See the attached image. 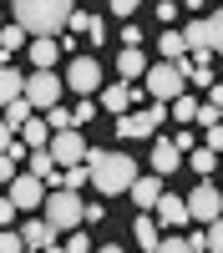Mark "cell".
<instances>
[{
  "mask_svg": "<svg viewBox=\"0 0 223 253\" xmlns=\"http://www.w3.org/2000/svg\"><path fill=\"white\" fill-rule=\"evenodd\" d=\"M46 142H51V126H46V117H31L26 126H20V147H26V152H41Z\"/></svg>",
  "mask_w": 223,
  "mask_h": 253,
  "instance_id": "18",
  "label": "cell"
},
{
  "mask_svg": "<svg viewBox=\"0 0 223 253\" xmlns=\"http://www.w3.org/2000/svg\"><path fill=\"white\" fill-rule=\"evenodd\" d=\"M41 208H46V218H41V223H46L51 233H61V228H71V233H76V228H81V213H87L81 193H66V187L46 193V203H41Z\"/></svg>",
  "mask_w": 223,
  "mask_h": 253,
  "instance_id": "4",
  "label": "cell"
},
{
  "mask_svg": "<svg viewBox=\"0 0 223 253\" xmlns=\"http://www.w3.org/2000/svg\"><path fill=\"white\" fill-rule=\"evenodd\" d=\"M87 172H91V187H96V198H117V193H127V187L137 182V162L127 152H117V147H107V152H87Z\"/></svg>",
  "mask_w": 223,
  "mask_h": 253,
  "instance_id": "2",
  "label": "cell"
},
{
  "mask_svg": "<svg viewBox=\"0 0 223 253\" xmlns=\"http://www.w3.org/2000/svg\"><path fill=\"white\" fill-rule=\"evenodd\" d=\"M31 66L36 71H56V56H61V46H56V41H31Z\"/></svg>",
  "mask_w": 223,
  "mask_h": 253,
  "instance_id": "21",
  "label": "cell"
},
{
  "mask_svg": "<svg viewBox=\"0 0 223 253\" xmlns=\"http://www.w3.org/2000/svg\"><path fill=\"white\" fill-rule=\"evenodd\" d=\"M157 51H162V61H173V66H178V61L188 56V46H182V31H162V36H157Z\"/></svg>",
  "mask_w": 223,
  "mask_h": 253,
  "instance_id": "24",
  "label": "cell"
},
{
  "mask_svg": "<svg viewBox=\"0 0 223 253\" xmlns=\"http://www.w3.org/2000/svg\"><path fill=\"white\" fill-rule=\"evenodd\" d=\"M71 10H76L71 0H15V15H10V20H15L31 41H61Z\"/></svg>",
  "mask_w": 223,
  "mask_h": 253,
  "instance_id": "1",
  "label": "cell"
},
{
  "mask_svg": "<svg viewBox=\"0 0 223 253\" xmlns=\"http://www.w3.org/2000/svg\"><path fill=\"white\" fill-rule=\"evenodd\" d=\"M188 167H193L198 177H213V167H218V157L208 152V147H193V152H188Z\"/></svg>",
  "mask_w": 223,
  "mask_h": 253,
  "instance_id": "26",
  "label": "cell"
},
{
  "mask_svg": "<svg viewBox=\"0 0 223 253\" xmlns=\"http://www.w3.org/2000/svg\"><path fill=\"white\" fill-rule=\"evenodd\" d=\"M203 31H208V56H223V5L203 10Z\"/></svg>",
  "mask_w": 223,
  "mask_h": 253,
  "instance_id": "22",
  "label": "cell"
},
{
  "mask_svg": "<svg viewBox=\"0 0 223 253\" xmlns=\"http://www.w3.org/2000/svg\"><path fill=\"white\" fill-rule=\"evenodd\" d=\"M46 152H51V162L61 167V172H66V167H81V162H87V152H91V147H87V137H81L76 126H71V132H56V137L46 142Z\"/></svg>",
  "mask_w": 223,
  "mask_h": 253,
  "instance_id": "7",
  "label": "cell"
},
{
  "mask_svg": "<svg viewBox=\"0 0 223 253\" xmlns=\"http://www.w3.org/2000/svg\"><path fill=\"white\" fill-rule=\"evenodd\" d=\"M218 193H223V187H218Z\"/></svg>",
  "mask_w": 223,
  "mask_h": 253,
  "instance_id": "48",
  "label": "cell"
},
{
  "mask_svg": "<svg viewBox=\"0 0 223 253\" xmlns=\"http://www.w3.org/2000/svg\"><path fill=\"white\" fill-rule=\"evenodd\" d=\"M96 117V101L87 96V101H76V107H71V126H81V122H91Z\"/></svg>",
  "mask_w": 223,
  "mask_h": 253,
  "instance_id": "32",
  "label": "cell"
},
{
  "mask_svg": "<svg viewBox=\"0 0 223 253\" xmlns=\"http://www.w3.org/2000/svg\"><path fill=\"white\" fill-rule=\"evenodd\" d=\"M61 81H66L76 96H96L101 91V61L96 56H71V66H66Z\"/></svg>",
  "mask_w": 223,
  "mask_h": 253,
  "instance_id": "8",
  "label": "cell"
},
{
  "mask_svg": "<svg viewBox=\"0 0 223 253\" xmlns=\"http://www.w3.org/2000/svg\"><path fill=\"white\" fill-rule=\"evenodd\" d=\"M178 167H182L178 142H157V147H152V172H157V177H168V172H178Z\"/></svg>",
  "mask_w": 223,
  "mask_h": 253,
  "instance_id": "16",
  "label": "cell"
},
{
  "mask_svg": "<svg viewBox=\"0 0 223 253\" xmlns=\"http://www.w3.org/2000/svg\"><path fill=\"white\" fill-rule=\"evenodd\" d=\"M46 253H66V248H56V243H51V248H46Z\"/></svg>",
  "mask_w": 223,
  "mask_h": 253,
  "instance_id": "46",
  "label": "cell"
},
{
  "mask_svg": "<svg viewBox=\"0 0 223 253\" xmlns=\"http://www.w3.org/2000/svg\"><path fill=\"white\" fill-rule=\"evenodd\" d=\"M0 253H26V243H20L15 228H10V233H0Z\"/></svg>",
  "mask_w": 223,
  "mask_h": 253,
  "instance_id": "35",
  "label": "cell"
},
{
  "mask_svg": "<svg viewBox=\"0 0 223 253\" xmlns=\"http://www.w3.org/2000/svg\"><path fill=\"white\" fill-rule=\"evenodd\" d=\"M61 96H66V81H61L56 71H31V76H26V101H31V112L61 107Z\"/></svg>",
  "mask_w": 223,
  "mask_h": 253,
  "instance_id": "5",
  "label": "cell"
},
{
  "mask_svg": "<svg viewBox=\"0 0 223 253\" xmlns=\"http://www.w3.org/2000/svg\"><path fill=\"white\" fill-rule=\"evenodd\" d=\"M87 41H91V46H96V51H101V46H107V26H101V20H96V26H91V31H87Z\"/></svg>",
  "mask_w": 223,
  "mask_h": 253,
  "instance_id": "41",
  "label": "cell"
},
{
  "mask_svg": "<svg viewBox=\"0 0 223 253\" xmlns=\"http://www.w3.org/2000/svg\"><path fill=\"white\" fill-rule=\"evenodd\" d=\"M127 193H132V203H137V213H152V208L162 203V193H168V187H162V177L152 172V177H137Z\"/></svg>",
  "mask_w": 223,
  "mask_h": 253,
  "instance_id": "11",
  "label": "cell"
},
{
  "mask_svg": "<svg viewBox=\"0 0 223 253\" xmlns=\"http://www.w3.org/2000/svg\"><path fill=\"white\" fill-rule=\"evenodd\" d=\"M15 233H20V243H26V248H36V253H46V248L56 243V233H51V228L41 223V218H36V223H26V228H15Z\"/></svg>",
  "mask_w": 223,
  "mask_h": 253,
  "instance_id": "19",
  "label": "cell"
},
{
  "mask_svg": "<svg viewBox=\"0 0 223 253\" xmlns=\"http://www.w3.org/2000/svg\"><path fill=\"white\" fill-rule=\"evenodd\" d=\"M182 243H188L193 253H208V233H203V228H193V233H188V238H182Z\"/></svg>",
  "mask_w": 223,
  "mask_h": 253,
  "instance_id": "40",
  "label": "cell"
},
{
  "mask_svg": "<svg viewBox=\"0 0 223 253\" xmlns=\"http://www.w3.org/2000/svg\"><path fill=\"white\" fill-rule=\"evenodd\" d=\"M198 142H203V147H208V152L218 157V152H223V126H208V132H203Z\"/></svg>",
  "mask_w": 223,
  "mask_h": 253,
  "instance_id": "33",
  "label": "cell"
},
{
  "mask_svg": "<svg viewBox=\"0 0 223 253\" xmlns=\"http://www.w3.org/2000/svg\"><path fill=\"white\" fill-rule=\"evenodd\" d=\"M96 26V15H87V10H71V20H66V36H87Z\"/></svg>",
  "mask_w": 223,
  "mask_h": 253,
  "instance_id": "30",
  "label": "cell"
},
{
  "mask_svg": "<svg viewBox=\"0 0 223 253\" xmlns=\"http://www.w3.org/2000/svg\"><path fill=\"white\" fill-rule=\"evenodd\" d=\"M122 51H142V26H122Z\"/></svg>",
  "mask_w": 223,
  "mask_h": 253,
  "instance_id": "31",
  "label": "cell"
},
{
  "mask_svg": "<svg viewBox=\"0 0 223 253\" xmlns=\"http://www.w3.org/2000/svg\"><path fill=\"white\" fill-rule=\"evenodd\" d=\"M208 107H218V112H223V81H213V91H208Z\"/></svg>",
  "mask_w": 223,
  "mask_h": 253,
  "instance_id": "43",
  "label": "cell"
},
{
  "mask_svg": "<svg viewBox=\"0 0 223 253\" xmlns=\"http://www.w3.org/2000/svg\"><path fill=\"white\" fill-rule=\"evenodd\" d=\"M117 71H122V86H132L137 76H147V56H142V51H122L117 56Z\"/></svg>",
  "mask_w": 223,
  "mask_h": 253,
  "instance_id": "20",
  "label": "cell"
},
{
  "mask_svg": "<svg viewBox=\"0 0 223 253\" xmlns=\"http://www.w3.org/2000/svg\"><path fill=\"white\" fill-rule=\"evenodd\" d=\"M5 198L15 203V213H36V208L46 203V182H36L31 172H15V182L5 187Z\"/></svg>",
  "mask_w": 223,
  "mask_h": 253,
  "instance_id": "10",
  "label": "cell"
},
{
  "mask_svg": "<svg viewBox=\"0 0 223 253\" xmlns=\"http://www.w3.org/2000/svg\"><path fill=\"white\" fill-rule=\"evenodd\" d=\"M152 253H193V248H188V243H182V238L173 233V238H162V243H157Z\"/></svg>",
  "mask_w": 223,
  "mask_h": 253,
  "instance_id": "37",
  "label": "cell"
},
{
  "mask_svg": "<svg viewBox=\"0 0 223 253\" xmlns=\"http://www.w3.org/2000/svg\"><path fill=\"white\" fill-rule=\"evenodd\" d=\"M182 203H188V223H198V228H208V223L223 218V193H218L213 182H198Z\"/></svg>",
  "mask_w": 223,
  "mask_h": 253,
  "instance_id": "6",
  "label": "cell"
},
{
  "mask_svg": "<svg viewBox=\"0 0 223 253\" xmlns=\"http://www.w3.org/2000/svg\"><path fill=\"white\" fill-rule=\"evenodd\" d=\"M162 117H168V107H157V101H147L142 112H127V117H117V137H122V142H127V137H152Z\"/></svg>",
  "mask_w": 223,
  "mask_h": 253,
  "instance_id": "9",
  "label": "cell"
},
{
  "mask_svg": "<svg viewBox=\"0 0 223 253\" xmlns=\"http://www.w3.org/2000/svg\"><path fill=\"white\" fill-rule=\"evenodd\" d=\"M203 233H208V253H223V218H218V223H208Z\"/></svg>",
  "mask_w": 223,
  "mask_h": 253,
  "instance_id": "34",
  "label": "cell"
},
{
  "mask_svg": "<svg viewBox=\"0 0 223 253\" xmlns=\"http://www.w3.org/2000/svg\"><path fill=\"white\" fill-rule=\"evenodd\" d=\"M66 253H91V238H87V233H81V228H76V233L66 238Z\"/></svg>",
  "mask_w": 223,
  "mask_h": 253,
  "instance_id": "36",
  "label": "cell"
},
{
  "mask_svg": "<svg viewBox=\"0 0 223 253\" xmlns=\"http://www.w3.org/2000/svg\"><path fill=\"white\" fill-rule=\"evenodd\" d=\"M31 117H36V112H31V101H26V96H20V101H10V107H5V112H0V122H5V126H10V132H20V126H26Z\"/></svg>",
  "mask_w": 223,
  "mask_h": 253,
  "instance_id": "25",
  "label": "cell"
},
{
  "mask_svg": "<svg viewBox=\"0 0 223 253\" xmlns=\"http://www.w3.org/2000/svg\"><path fill=\"white\" fill-rule=\"evenodd\" d=\"M46 126H51V137L56 132H71V107H51L46 112Z\"/></svg>",
  "mask_w": 223,
  "mask_h": 253,
  "instance_id": "29",
  "label": "cell"
},
{
  "mask_svg": "<svg viewBox=\"0 0 223 253\" xmlns=\"http://www.w3.org/2000/svg\"><path fill=\"white\" fill-rule=\"evenodd\" d=\"M20 96H26V76H20L15 66H5L0 71V112H5L10 101H20Z\"/></svg>",
  "mask_w": 223,
  "mask_h": 253,
  "instance_id": "17",
  "label": "cell"
},
{
  "mask_svg": "<svg viewBox=\"0 0 223 253\" xmlns=\"http://www.w3.org/2000/svg\"><path fill=\"white\" fill-rule=\"evenodd\" d=\"M81 223H107V208H101V198H96V203H87V213H81Z\"/></svg>",
  "mask_w": 223,
  "mask_h": 253,
  "instance_id": "39",
  "label": "cell"
},
{
  "mask_svg": "<svg viewBox=\"0 0 223 253\" xmlns=\"http://www.w3.org/2000/svg\"><path fill=\"white\" fill-rule=\"evenodd\" d=\"M20 46H31V36L15 26V20H5V26H0V56H15Z\"/></svg>",
  "mask_w": 223,
  "mask_h": 253,
  "instance_id": "23",
  "label": "cell"
},
{
  "mask_svg": "<svg viewBox=\"0 0 223 253\" xmlns=\"http://www.w3.org/2000/svg\"><path fill=\"white\" fill-rule=\"evenodd\" d=\"M142 81H147V86H142V96H147V101H157V107H173V101L188 91V76H182L173 61H152Z\"/></svg>",
  "mask_w": 223,
  "mask_h": 253,
  "instance_id": "3",
  "label": "cell"
},
{
  "mask_svg": "<svg viewBox=\"0 0 223 253\" xmlns=\"http://www.w3.org/2000/svg\"><path fill=\"white\" fill-rule=\"evenodd\" d=\"M96 253H122V248H117V243H107V248H96Z\"/></svg>",
  "mask_w": 223,
  "mask_h": 253,
  "instance_id": "44",
  "label": "cell"
},
{
  "mask_svg": "<svg viewBox=\"0 0 223 253\" xmlns=\"http://www.w3.org/2000/svg\"><path fill=\"white\" fill-rule=\"evenodd\" d=\"M10 147H15V132H10V126H5V122H0V157H5V152H10Z\"/></svg>",
  "mask_w": 223,
  "mask_h": 253,
  "instance_id": "42",
  "label": "cell"
},
{
  "mask_svg": "<svg viewBox=\"0 0 223 253\" xmlns=\"http://www.w3.org/2000/svg\"><path fill=\"white\" fill-rule=\"evenodd\" d=\"M26 172H31L36 182H61V167L51 162L46 147H41V152H26Z\"/></svg>",
  "mask_w": 223,
  "mask_h": 253,
  "instance_id": "15",
  "label": "cell"
},
{
  "mask_svg": "<svg viewBox=\"0 0 223 253\" xmlns=\"http://www.w3.org/2000/svg\"><path fill=\"white\" fill-rule=\"evenodd\" d=\"M132 233H137V253H152V248L162 243V228H157L152 213H137V218H132Z\"/></svg>",
  "mask_w": 223,
  "mask_h": 253,
  "instance_id": "13",
  "label": "cell"
},
{
  "mask_svg": "<svg viewBox=\"0 0 223 253\" xmlns=\"http://www.w3.org/2000/svg\"><path fill=\"white\" fill-rule=\"evenodd\" d=\"M173 117H178V126H188V122H198V101H193L188 91H182V96L173 101Z\"/></svg>",
  "mask_w": 223,
  "mask_h": 253,
  "instance_id": "28",
  "label": "cell"
},
{
  "mask_svg": "<svg viewBox=\"0 0 223 253\" xmlns=\"http://www.w3.org/2000/svg\"><path fill=\"white\" fill-rule=\"evenodd\" d=\"M96 107L112 112V117H127V112H132V86H122V81H117V86H101V101H96Z\"/></svg>",
  "mask_w": 223,
  "mask_h": 253,
  "instance_id": "14",
  "label": "cell"
},
{
  "mask_svg": "<svg viewBox=\"0 0 223 253\" xmlns=\"http://www.w3.org/2000/svg\"><path fill=\"white\" fill-rule=\"evenodd\" d=\"M152 218H157V228H182L188 223V203L173 198V193H162V203L152 208Z\"/></svg>",
  "mask_w": 223,
  "mask_h": 253,
  "instance_id": "12",
  "label": "cell"
},
{
  "mask_svg": "<svg viewBox=\"0 0 223 253\" xmlns=\"http://www.w3.org/2000/svg\"><path fill=\"white\" fill-rule=\"evenodd\" d=\"M10 223H15V203L0 198V233H10Z\"/></svg>",
  "mask_w": 223,
  "mask_h": 253,
  "instance_id": "38",
  "label": "cell"
},
{
  "mask_svg": "<svg viewBox=\"0 0 223 253\" xmlns=\"http://www.w3.org/2000/svg\"><path fill=\"white\" fill-rule=\"evenodd\" d=\"M0 26H5V10H0Z\"/></svg>",
  "mask_w": 223,
  "mask_h": 253,
  "instance_id": "47",
  "label": "cell"
},
{
  "mask_svg": "<svg viewBox=\"0 0 223 253\" xmlns=\"http://www.w3.org/2000/svg\"><path fill=\"white\" fill-rule=\"evenodd\" d=\"M91 182V172H87V162L81 167H66V172H61V187H66V193H81V187Z\"/></svg>",
  "mask_w": 223,
  "mask_h": 253,
  "instance_id": "27",
  "label": "cell"
},
{
  "mask_svg": "<svg viewBox=\"0 0 223 253\" xmlns=\"http://www.w3.org/2000/svg\"><path fill=\"white\" fill-rule=\"evenodd\" d=\"M5 66H10V56H0V71H5Z\"/></svg>",
  "mask_w": 223,
  "mask_h": 253,
  "instance_id": "45",
  "label": "cell"
}]
</instances>
